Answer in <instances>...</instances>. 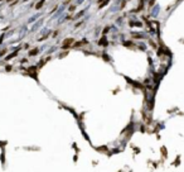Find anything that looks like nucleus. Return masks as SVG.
<instances>
[{"instance_id": "7", "label": "nucleus", "mask_w": 184, "mask_h": 172, "mask_svg": "<svg viewBox=\"0 0 184 172\" xmlns=\"http://www.w3.org/2000/svg\"><path fill=\"white\" fill-rule=\"evenodd\" d=\"M100 1H102V0H100Z\"/></svg>"}, {"instance_id": "4", "label": "nucleus", "mask_w": 184, "mask_h": 172, "mask_svg": "<svg viewBox=\"0 0 184 172\" xmlns=\"http://www.w3.org/2000/svg\"><path fill=\"white\" fill-rule=\"evenodd\" d=\"M37 53H38V50H33V51H30V52H29V55H30V56H34V55H37Z\"/></svg>"}, {"instance_id": "2", "label": "nucleus", "mask_w": 184, "mask_h": 172, "mask_svg": "<svg viewBox=\"0 0 184 172\" xmlns=\"http://www.w3.org/2000/svg\"><path fill=\"white\" fill-rule=\"evenodd\" d=\"M28 71H29L30 73H32V75H34V76H36V67H30V68L28 70Z\"/></svg>"}, {"instance_id": "1", "label": "nucleus", "mask_w": 184, "mask_h": 172, "mask_svg": "<svg viewBox=\"0 0 184 172\" xmlns=\"http://www.w3.org/2000/svg\"><path fill=\"white\" fill-rule=\"evenodd\" d=\"M71 43H73V39H71V38H69V39H66V42L63 43V48H67L69 44H71Z\"/></svg>"}, {"instance_id": "5", "label": "nucleus", "mask_w": 184, "mask_h": 172, "mask_svg": "<svg viewBox=\"0 0 184 172\" xmlns=\"http://www.w3.org/2000/svg\"><path fill=\"white\" fill-rule=\"evenodd\" d=\"M100 44H101V46H102V44H103V46H106V44H107L106 39H105V38H102V39H101V42H100Z\"/></svg>"}, {"instance_id": "3", "label": "nucleus", "mask_w": 184, "mask_h": 172, "mask_svg": "<svg viewBox=\"0 0 184 172\" xmlns=\"http://www.w3.org/2000/svg\"><path fill=\"white\" fill-rule=\"evenodd\" d=\"M43 4H44V0H41V1H39V3L37 4V5H36V8H37V9H39V8H41V6L43 5Z\"/></svg>"}, {"instance_id": "6", "label": "nucleus", "mask_w": 184, "mask_h": 172, "mask_svg": "<svg viewBox=\"0 0 184 172\" xmlns=\"http://www.w3.org/2000/svg\"><path fill=\"white\" fill-rule=\"evenodd\" d=\"M14 56H16V52H14V53H13V55H10L9 57H8V60H9V58H11V57H14Z\"/></svg>"}]
</instances>
